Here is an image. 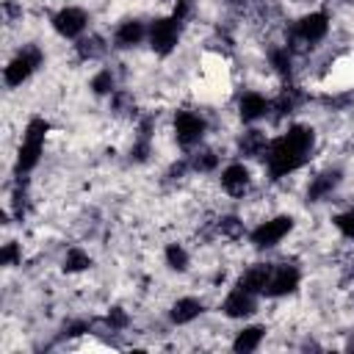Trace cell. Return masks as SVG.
<instances>
[{"instance_id":"23","label":"cell","mask_w":354,"mask_h":354,"mask_svg":"<svg viewBox=\"0 0 354 354\" xmlns=\"http://www.w3.org/2000/svg\"><path fill=\"white\" fill-rule=\"evenodd\" d=\"M91 91L94 94H111L113 91V75H111V69H102V72H97L91 77Z\"/></svg>"},{"instance_id":"10","label":"cell","mask_w":354,"mask_h":354,"mask_svg":"<svg viewBox=\"0 0 354 354\" xmlns=\"http://www.w3.org/2000/svg\"><path fill=\"white\" fill-rule=\"evenodd\" d=\"M254 307H257L254 293H249V290H243V288L230 290L227 299L221 301V313H224L227 318H243V315H252Z\"/></svg>"},{"instance_id":"8","label":"cell","mask_w":354,"mask_h":354,"mask_svg":"<svg viewBox=\"0 0 354 354\" xmlns=\"http://www.w3.org/2000/svg\"><path fill=\"white\" fill-rule=\"evenodd\" d=\"M149 44L158 55H169L177 47V22L174 19H155L149 25Z\"/></svg>"},{"instance_id":"9","label":"cell","mask_w":354,"mask_h":354,"mask_svg":"<svg viewBox=\"0 0 354 354\" xmlns=\"http://www.w3.org/2000/svg\"><path fill=\"white\" fill-rule=\"evenodd\" d=\"M296 285H299V268L296 266H274V271H271V279H268V285H266V296H288V293H293L296 290Z\"/></svg>"},{"instance_id":"16","label":"cell","mask_w":354,"mask_h":354,"mask_svg":"<svg viewBox=\"0 0 354 354\" xmlns=\"http://www.w3.org/2000/svg\"><path fill=\"white\" fill-rule=\"evenodd\" d=\"M141 39H144V25H141L138 19H127V22H122V25L116 28V33H113L116 47H136Z\"/></svg>"},{"instance_id":"12","label":"cell","mask_w":354,"mask_h":354,"mask_svg":"<svg viewBox=\"0 0 354 354\" xmlns=\"http://www.w3.org/2000/svg\"><path fill=\"white\" fill-rule=\"evenodd\" d=\"M221 188L232 196H243V191L249 188V169L243 163H232L221 171Z\"/></svg>"},{"instance_id":"7","label":"cell","mask_w":354,"mask_h":354,"mask_svg":"<svg viewBox=\"0 0 354 354\" xmlns=\"http://www.w3.org/2000/svg\"><path fill=\"white\" fill-rule=\"evenodd\" d=\"M86 25H88L86 11H83V8H75V6H66V8H61V11L53 17V28H55L64 39L80 36V33L86 30Z\"/></svg>"},{"instance_id":"4","label":"cell","mask_w":354,"mask_h":354,"mask_svg":"<svg viewBox=\"0 0 354 354\" xmlns=\"http://www.w3.org/2000/svg\"><path fill=\"white\" fill-rule=\"evenodd\" d=\"M290 227H293V218H290V216H274V218L263 221L260 227H254L252 243H254L257 249H271V246H277V243L290 232Z\"/></svg>"},{"instance_id":"25","label":"cell","mask_w":354,"mask_h":354,"mask_svg":"<svg viewBox=\"0 0 354 354\" xmlns=\"http://www.w3.org/2000/svg\"><path fill=\"white\" fill-rule=\"evenodd\" d=\"M77 53H80V58H94V55L102 53V41L97 36L83 39V41H77Z\"/></svg>"},{"instance_id":"24","label":"cell","mask_w":354,"mask_h":354,"mask_svg":"<svg viewBox=\"0 0 354 354\" xmlns=\"http://www.w3.org/2000/svg\"><path fill=\"white\" fill-rule=\"evenodd\" d=\"M335 227L340 230L343 238H354V210L337 213V216H335Z\"/></svg>"},{"instance_id":"29","label":"cell","mask_w":354,"mask_h":354,"mask_svg":"<svg viewBox=\"0 0 354 354\" xmlns=\"http://www.w3.org/2000/svg\"><path fill=\"white\" fill-rule=\"evenodd\" d=\"M191 14V0H177V6H174V14H171V19L174 22H183L185 17Z\"/></svg>"},{"instance_id":"14","label":"cell","mask_w":354,"mask_h":354,"mask_svg":"<svg viewBox=\"0 0 354 354\" xmlns=\"http://www.w3.org/2000/svg\"><path fill=\"white\" fill-rule=\"evenodd\" d=\"M337 183H340V171H337V169L321 171L318 177H313V183H310V188H307V199H310V202L326 199V196L337 188Z\"/></svg>"},{"instance_id":"2","label":"cell","mask_w":354,"mask_h":354,"mask_svg":"<svg viewBox=\"0 0 354 354\" xmlns=\"http://www.w3.org/2000/svg\"><path fill=\"white\" fill-rule=\"evenodd\" d=\"M47 130H50V127H47L44 119L28 122V127H25V133H22V147H19V152H17V171H19V174H22V171H30V169L39 163Z\"/></svg>"},{"instance_id":"30","label":"cell","mask_w":354,"mask_h":354,"mask_svg":"<svg viewBox=\"0 0 354 354\" xmlns=\"http://www.w3.org/2000/svg\"><path fill=\"white\" fill-rule=\"evenodd\" d=\"M348 348H351V351H354V337H351V343H348Z\"/></svg>"},{"instance_id":"1","label":"cell","mask_w":354,"mask_h":354,"mask_svg":"<svg viewBox=\"0 0 354 354\" xmlns=\"http://www.w3.org/2000/svg\"><path fill=\"white\" fill-rule=\"evenodd\" d=\"M313 141H315V136L307 124H293L285 136H279L277 141L268 144V149H266L268 174L274 180H279V177L296 171L307 160V155L313 149Z\"/></svg>"},{"instance_id":"17","label":"cell","mask_w":354,"mask_h":354,"mask_svg":"<svg viewBox=\"0 0 354 354\" xmlns=\"http://www.w3.org/2000/svg\"><path fill=\"white\" fill-rule=\"evenodd\" d=\"M266 149H268V141H266V133L263 130H246L243 133V138H241V152L243 155L260 158Z\"/></svg>"},{"instance_id":"19","label":"cell","mask_w":354,"mask_h":354,"mask_svg":"<svg viewBox=\"0 0 354 354\" xmlns=\"http://www.w3.org/2000/svg\"><path fill=\"white\" fill-rule=\"evenodd\" d=\"M166 263H169V268H174V271H185V268H188V254H185V249H183L180 243H169V246H166Z\"/></svg>"},{"instance_id":"5","label":"cell","mask_w":354,"mask_h":354,"mask_svg":"<svg viewBox=\"0 0 354 354\" xmlns=\"http://www.w3.org/2000/svg\"><path fill=\"white\" fill-rule=\"evenodd\" d=\"M329 33V17L324 11H313L307 17H301L293 28V41H301V44H315L321 41L324 36Z\"/></svg>"},{"instance_id":"20","label":"cell","mask_w":354,"mask_h":354,"mask_svg":"<svg viewBox=\"0 0 354 354\" xmlns=\"http://www.w3.org/2000/svg\"><path fill=\"white\" fill-rule=\"evenodd\" d=\"M268 61H271V66H274L277 72L290 75V50H288V47H274V50H268Z\"/></svg>"},{"instance_id":"11","label":"cell","mask_w":354,"mask_h":354,"mask_svg":"<svg viewBox=\"0 0 354 354\" xmlns=\"http://www.w3.org/2000/svg\"><path fill=\"white\" fill-rule=\"evenodd\" d=\"M271 271H274V266L271 263H257V266H249L246 271H243V277L238 279V288H243V290H249V293H263L266 290V285H268V279H271Z\"/></svg>"},{"instance_id":"13","label":"cell","mask_w":354,"mask_h":354,"mask_svg":"<svg viewBox=\"0 0 354 354\" xmlns=\"http://www.w3.org/2000/svg\"><path fill=\"white\" fill-rule=\"evenodd\" d=\"M268 100L263 97V94H257V91H246L243 97H241V102H238V113H241V119L243 122H257V119H263L266 113H268Z\"/></svg>"},{"instance_id":"26","label":"cell","mask_w":354,"mask_h":354,"mask_svg":"<svg viewBox=\"0 0 354 354\" xmlns=\"http://www.w3.org/2000/svg\"><path fill=\"white\" fill-rule=\"evenodd\" d=\"M0 263L3 266H17L19 263V246L17 243H6L0 252Z\"/></svg>"},{"instance_id":"28","label":"cell","mask_w":354,"mask_h":354,"mask_svg":"<svg viewBox=\"0 0 354 354\" xmlns=\"http://www.w3.org/2000/svg\"><path fill=\"white\" fill-rule=\"evenodd\" d=\"M218 230L227 232V235H238V232H241V221H238L235 216H227V218L218 221Z\"/></svg>"},{"instance_id":"15","label":"cell","mask_w":354,"mask_h":354,"mask_svg":"<svg viewBox=\"0 0 354 354\" xmlns=\"http://www.w3.org/2000/svg\"><path fill=\"white\" fill-rule=\"evenodd\" d=\"M171 321L174 324H191L194 318H199L202 315V301L199 299H194V296H185V299H177L174 304H171Z\"/></svg>"},{"instance_id":"27","label":"cell","mask_w":354,"mask_h":354,"mask_svg":"<svg viewBox=\"0 0 354 354\" xmlns=\"http://www.w3.org/2000/svg\"><path fill=\"white\" fill-rule=\"evenodd\" d=\"M108 324H111V329H124V326H127V315H124V310L113 307V310L108 313Z\"/></svg>"},{"instance_id":"3","label":"cell","mask_w":354,"mask_h":354,"mask_svg":"<svg viewBox=\"0 0 354 354\" xmlns=\"http://www.w3.org/2000/svg\"><path fill=\"white\" fill-rule=\"evenodd\" d=\"M41 64V53L36 50V47H25L8 66H6V72H3V77H6V86H11V88H17V86H22L28 77H30V72L36 69Z\"/></svg>"},{"instance_id":"21","label":"cell","mask_w":354,"mask_h":354,"mask_svg":"<svg viewBox=\"0 0 354 354\" xmlns=\"http://www.w3.org/2000/svg\"><path fill=\"white\" fill-rule=\"evenodd\" d=\"M91 266V257L83 252V249H69L66 252V260H64V268L66 271H83Z\"/></svg>"},{"instance_id":"31","label":"cell","mask_w":354,"mask_h":354,"mask_svg":"<svg viewBox=\"0 0 354 354\" xmlns=\"http://www.w3.org/2000/svg\"><path fill=\"white\" fill-rule=\"evenodd\" d=\"M346 3H354V0H346Z\"/></svg>"},{"instance_id":"18","label":"cell","mask_w":354,"mask_h":354,"mask_svg":"<svg viewBox=\"0 0 354 354\" xmlns=\"http://www.w3.org/2000/svg\"><path fill=\"white\" fill-rule=\"evenodd\" d=\"M263 335H266V329L263 326H246V329H241L238 332V337H235V343H232V348L235 351H254L257 346H260V340H263Z\"/></svg>"},{"instance_id":"22","label":"cell","mask_w":354,"mask_h":354,"mask_svg":"<svg viewBox=\"0 0 354 354\" xmlns=\"http://www.w3.org/2000/svg\"><path fill=\"white\" fill-rule=\"evenodd\" d=\"M191 166H194L196 171H213V169L218 166V155L210 152V149H202V152H196V155L191 158Z\"/></svg>"},{"instance_id":"6","label":"cell","mask_w":354,"mask_h":354,"mask_svg":"<svg viewBox=\"0 0 354 354\" xmlns=\"http://www.w3.org/2000/svg\"><path fill=\"white\" fill-rule=\"evenodd\" d=\"M174 136L183 147H194L205 136V119L191 111H177L174 116Z\"/></svg>"}]
</instances>
